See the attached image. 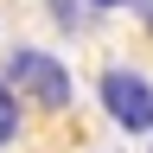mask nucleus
<instances>
[{"mask_svg":"<svg viewBox=\"0 0 153 153\" xmlns=\"http://www.w3.org/2000/svg\"><path fill=\"white\" fill-rule=\"evenodd\" d=\"M13 96H26V102H38V108H70L76 102V83H70V70L57 64L51 51H13L7 57V76H0Z\"/></svg>","mask_w":153,"mask_h":153,"instance_id":"f257e3e1","label":"nucleus"},{"mask_svg":"<svg viewBox=\"0 0 153 153\" xmlns=\"http://www.w3.org/2000/svg\"><path fill=\"white\" fill-rule=\"evenodd\" d=\"M96 96H102V108H108V121L121 128V134H153V83L140 70H102V83H96Z\"/></svg>","mask_w":153,"mask_h":153,"instance_id":"f03ea898","label":"nucleus"},{"mask_svg":"<svg viewBox=\"0 0 153 153\" xmlns=\"http://www.w3.org/2000/svg\"><path fill=\"white\" fill-rule=\"evenodd\" d=\"M7 140H19V96L0 83V147H7Z\"/></svg>","mask_w":153,"mask_h":153,"instance_id":"7ed1b4c3","label":"nucleus"},{"mask_svg":"<svg viewBox=\"0 0 153 153\" xmlns=\"http://www.w3.org/2000/svg\"><path fill=\"white\" fill-rule=\"evenodd\" d=\"M51 13H57V26H70V32L83 26V7H76V0H51Z\"/></svg>","mask_w":153,"mask_h":153,"instance_id":"20e7f679","label":"nucleus"},{"mask_svg":"<svg viewBox=\"0 0 153 153\" xmlns=\"http://www.w3.org/2000/svg\"><path fill=\"white\" fill-rule=\"evenodd\" d=\"M89 7H134V0H89Z\"/></svg>","mask_w":153,"mask_h":153,"instance_id":"39448f33","label":"nucleus"},{"mask_svg":"<svg viewBox=\"0 0 153 153\" xmlns=\"http://www.w3.org/2000/svg\"><path fill=\"white\" fill-rule=\"evenodd\" d=\"M147 26H153V0H147Z\"/></svg>","mask_w":153,"mask_h":153,"instance_id":"423d86ee","label":"nucleus"}]
</instances>
